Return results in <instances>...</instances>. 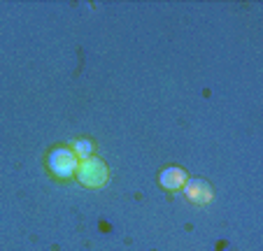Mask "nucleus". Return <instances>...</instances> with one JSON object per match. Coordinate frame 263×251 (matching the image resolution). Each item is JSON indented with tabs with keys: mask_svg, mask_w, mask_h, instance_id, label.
Segmentation results:
<instances>
[{
	"mask_svg": "<svg viewBox=\"0 0 263 251\" xmlns=\"http://www.w3.org/2000/svg\"><path fill=\"white\" fill-rule=\"evenodd\" d=\"M77 179H80L84 186L89 188H100L107 182V165H105L100 158H80V165H77Z\"/></svg>",
	"mask_w": 263,
	"mask_h": 251,
	"instance_id": "1",
	"label": "nucleus"
},
{
	"mask_svg": "<svg viewBox=\"0 0 263 251\" xmlns=\"http://www.w3.org/2000/svg\"><path fill=\"white\" fill-rule=\"evenodd\" d=\"M47 165H49V170L56 175V177L68 179V177H72V175L77 172L80 158H77V153H74V151H70V149L59 147V149H54V151L49 153Z\"/></svg>",
	"mask_w": 263,
	"mask_h": 251,
	"instance_id": "2",
	"label": "nucleus"
},
{
	"mask_svg": "<svg viewBox=\"0 0 263 251\" xmlns=\"http://www.w3.org/2000/svg\"><path fill=\"white\" fill-rule=\"evenodd\" d=\"M184 193L194 205H208L212 200V186L208 182H203V179H189L184 184Z\"/></svg>",
	"mask_w": 263,
	"mask_h": 251,
	"instance_id": "3",
	"label": "nucleus"
},
{
	"mask_svg": "<svg viewBox=\"0 0 263 251\" xmlns=\"http://www.w3.org/2000/svg\"><path fill=\"white\" fill-rule=\"evenodd\" d=\"M159 182H161V186H163L165 191H177V188H182L184 184L189 182V175L184 172L182 167L170 165L159 175Z\"/></svg>",
	"mask_w": 263,
	"mask_h": 251,
	"instance_id": "4",
	"label": "nucleus"
},
{
	"mask_svg": "<svg viewBox=\"0 0 263 251\" xmlns=\"http://www.w3.org/2000/svg\"><path fill=\"white\" fill-rule=\"evenodd\" d=\"M91 151H93V144L89 140H74V153H77V158H89Z\"/></svg>",
	"mask_w": 263,
	"mask_h": 251,
	"instance_id": "5",
	"label": "nucleus"
}]
</instances>
